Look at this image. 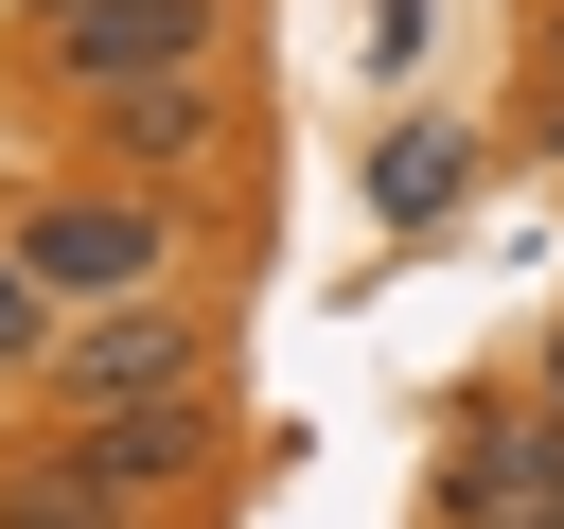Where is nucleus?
I'll list each match as a JSON object with an SVG mask.
<instances>
[{
    "instance_id": "nucleus-1",
    "label": "nucleus",
    "mask_w": 564,
    "mask_h": 529,
    "mask_svg": "<svg viewBox=\"0 0 564 529\" xmlns=\"http://www.w3.org/2000/svg\"><path fill=\"white\" fill-rule=\"evenodd\" d=\"M18 264H35L53 300H159V264H176V194H141V176H70V194L18 212Z\"/></svg>"
},
{
    "instance_id": "nucleus-8",
    "label": "nucleus",
    "mask_w": 564,
    "mask_h": 529,
    "mask_svg": "<svg viewBox=\"0 0 564 529\" xmlns=\"http://www.w3.org/2000/svg\"><path fill=\"white\" fill-rule=\"evenodd\" d=\"M529 141L564 159V0H546V88H529Z\"/></svg>"
},
{
    "instance_id": "nucleus-3",
    "label": "nucleus",
    "mask_w": 564,
    "mask_h": 529,
    "mask_svg": "<svg viewBox=\"0 0 564 529\" xmlns=\"http://www.w3.org/2000/svg\"><path fill=\"white\" fill-rule=\"evenodd\" d=\"M176 388H212V335L176 300H88L53 353V406H176Z\"/></svg>"
},
{
    "instance_id": "nucleus-4",
    "label": "nucleus",
    "mask_w": 564,
    "mask_h": 529,
    "mask_svg": "<svg viewBox=\"0 0 564 529\" xmlns=\"http://www.w3.org/2000/svg\"><path fill=\"white\" fill-rule=\"evenodd\" d=\"M88 141H106L123 176H194V159L229 141V88H212V71H159V88H106V106H88Z\"/></svg>"
},
{
    "instance_id": "nucleus-9",
    "label": "nucleus",
    "mask_w": 564,
    "mask_h": 529,
    "mask_svg": "<svg viewBox=\"0 0 564 529\" xmlns=\"http://www.w3.org/2000/svg\"><path fill=\"white\" fill-rule=\"evenodd\" d=\"M0 529H70V511H53V494H0Z\"/></svg>"
},
{
    "instance_id": "nucleus-6",
    "label": "nucleus",
    "mask_w": 564,
    "mask_h": 529,
    "mask_svg": "<svg viewBox=\"0 0 564 529\" xmlns=\"http://www.w3.org/2000/svg\"><path fill=\"white\" fill-rule=\"evenodd\" d=\"M458 176H476V141H458V123L370 141V212H405V229H423V212H458Z\"/></svg>"
},
{
    "instance_id": "nucleus-7",
    "label": "nucleus",
    "mask_w": 564,
    "mask_h": 529,
    "mask_svg": "<svg viewBox=\"0 0 564 529\" xmlns=\"http://www.w3.org/2000/svg\"><path fill=\"white\" fill-rule=\"evenodd\" d=\"M35 317H53V282H35V264H0V353H35Z\"/></svg>"
},
{
    "instance_id": "nucleus-5",
    "label": "nucleus",
    "mask_w": 564,
    "mask_h": 529,
    "mask_svg": "<svg viewBox=\"0 0 564 529\" xmlns=\"http://www.w3.org/2000/svg\"><path fill=\"white\" fill-rule=\"evenodd\" d=\"M441 529H546V458H529V406H476L458 458H441Z\"/></svg>"
},
{
    "instance_id": "nucleus-2",
    "label": "nucleus",
    "mask_w": 564,
    "mask_h": 529,
    "mask_svg": "<svg viewBox=\"0 0 564 529\" xmlns=\"http://www.w3.org/2000/svg\"><path fill=\"white\" fill-rule=\"evenodd\" d=\"M212 53H229V0H35V71L70 106L159 88V71H212Z\"/></svg>"
}]
</instances>
